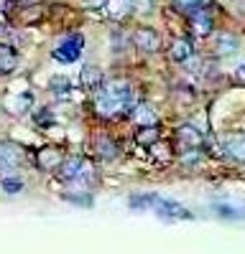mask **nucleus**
<instances>
[{
	"instance_id": "obj_29",
	"label": "nucleus",
	"mask_w": 245,
	"mask_h": 254,
	"mask_svg": "<svg viewBox=\"0 0 245 254\" xmlns=\"http://www.w3.org/2000/svg\"><path fill=\"white\" fill-rule=\"evenodd\" d=\"M133 8L140 10V13H148L153 8V0H133Z\"/></svg>"
},
{
	"instance_id": "obj_24",
	"label": "nucleus",
	"mask_w": 245,
	"mask_h": 254,
	"mask_svg": "<svg viewBox=\"0 0 245 254\" xmlns=\"http://www.w3.org/2000/svg\"><path fill=\"white\" fill-rule=\"evenodd\" d=\"M20 188H23V181H20V176H5V178H3V190H5V193H18Z\"/></svg>"
},
{
	"instance_id": "obj_6",
	"label": "nucleus",
	"mask_w": 245,
	"mask_h": 254,
	"mask_svg": "<svg viewBox=\"0 0 245 254\" xmlns=\"http://www.w3.org/2000/svg\"><path fill=\"white\" fill-rule=\"evenodd\" d=\"M212 26H215V23H212V15L207 13V8L189 13V31H192V36L207 38V36L212 33Z\"/></svg>"
},
{
	"instance_id": "obj_28",
	"label": "nucleus",
	"mask_w": 245,
	"mask_h": 254,
	"mask_svg": "<svg viewBox=\"0 0 245 254\" xmlns=\"http://www.w3.org/2000/svg\"><path fill=\"white\" fill-rule=\"evenodd\" d=\"M199 158H202V150H184L181 155L184 163H199Z\"/></svg>"
},
{
	"instance_id": "obj_1",
	"label": "nucleus",
	"mask_w": 245,
	"mask_h": 254,
	"mask_svg": "<svg viewBox=\"0 0 245 254\" xmlns=\"http://www.w3.org/2000/svg\"><path fill=\"white\" fill-rule=\"evenodd\" d=\"M135 107V97L125 81H108L100 87L95 99V112L105 120H115L118 115H130Z\"/></svg>"
},
{
	"instance_id": "obj_7",
	"label": "nucleus",
	"mask_w": 245,
	"mask_h": 254,
	"mask_svg": "<svg viewBox=\"0 0 245 254\" xmlns=\"http://www.w3.org/2000/svg\"><path fill=\"white\" fill-rule=\"evenodd\" d=\"M23 163V150L15 142H0V168H15Z\"/></svg>"
},
{
	"instance_id": "obj_21",
	"label": "nucleus",
	"mask_w": 245,
	"mask_h": 254,
	"mask_svg": "<svg viewBox=\"0 0 245 254\" xmlns=\"http://www.w3.org/2000/svg\"><path fill=\"white\" fill-rule=\"evenodd\" d=\"M212 0H176V8L184 10V13H194V10H204V8H210Z\"/></svg>"
},
{
	"instance_id": "obj_10",
	"label": "nucleus",
	"mask_w": 245,
	"mask_h": 254,
	"mask_svg": "<svg viewBox=\"0 0 245 254\" xmlns=\"http://www.w3.org/2000/svg\"><path fill=\"white\" fill-rule=\"evenodd\" d=\"M82 163H85V158H79V155L64 158V160H61V165L56 168V171H59V181L72 183V181L77 178V173L82 171Z\"/></svg>"
},
{
	"instance_id": "obj_22",
	"label": "nucleus",
	"mask_w": 245,
	"mask_h": 254,
	"mask_svg": "<svg viewBox=\"0 0 245 254\" xmlns=\"http://www.w3.org/2000/svg\"><path fill=\"white\" fill-rule=\"evenodd\" d=\"M156 201H158V196H156V193L133 196V198H130V206H133V208H153V206H156Z\"/></svg>"
},
{
	"instance_id": "obj_20",
	"label": "nucleus",
	"mask_w": 245,
	"mask_h": 254,
	"mask_svg": "<svg viewBox=\"0 0 245 254\" xmlns=\"http://www.w3.org/2000/svg\"><path fill=\"white\" fill-rule=\"evenodd\" d=\"M113 18H125L133 10V0H108Z\"/></svg>"
},
{
	"instance_id": "obj_13",
	"label": "nucleus",
	"mask_w": 245,
	"mask_h": 254,
	"mask_svg": "<svg viewBox=\"0 0 245 254\" xmlns=\"http://www.w3.org/2000/svg\"><path fill=\"white\" fill-rule=\"evenodd\" d=\"M79 84L85 89H100L102 84H105V79H102V69L95 66V64H87V66L82 69V74H79Z\"/></svg>"
},
{
	"instance_id": "obj_4",
	"label": "nucleus",
	"mask_w": 245,
	"mask_h": 254,
	"mask_svg": "<svg viewBox=\"0 0 245 254\" xmlns=\"http://www.w3.org/2000/svg\"><path fill=\"white\" fill-rule=\"evenodd\" d=\"M176 145L181 150H202L204 147V135L194 125H181L176 130Z\"/></svg>"
},
{
	"instance_id": "obj_32",
	"label": "nucleus",
	"mask_w": 245,
	"mask_h": 254,
	"mask_svg": "<svg viewBox=\"0 0 245 254\" xmlns=\"http://www.w3.org/2000/svg\"><path fill=\"white\" fill-rule=\"evenodd\" d=\"M15 3H20V5H38L41 0H15Z\"/></svg>"
},
{
	"instance_id": "obj_12",
	"label": "nucleus",
	"mask_w": 245,
	"mask_h": 254,
	"mask_svg": "<svg viewBox=\"0 0 245 254\" xmlns=\"http://www.w3.org/2000/svg\"><path fill=\"white\" fill-rule=\"evenodd\" d=\"M169 56H171V61H176V64H187V61L194 56V44H192L189 38H176L174 44H171Z\"/></svg>"
},
{
	"instance_id": "obj_3",
	"label": "nucleus",
	"mask_w": 245,
	"mask_h": 254,
	"mask_svg": "<svg viewBox=\"0 0 245 254\" xmlns=\"http://www.w3.org/2000/svg\"><path fill=\"white\" fill-rule=\"evenodd\" d=\"M133 44H135V49L143 51V54H156V51L161 49V36H158V31H153V28L140 26V28H135V33H133Z\"/></svg>"
},
{
	"instance_id": "obj_17",
	"label": "nucleus",
	"mask_w": 245,
	"mask_h": 254,
	"mask_svg": "<svg viewBox=\"0 0 245 254\" xmlns=\"http://www.w3.org/2000/svg\"><path fill=\"white\" fill-rule=\"evenodd\" d=\"M148 150H151V155H153L158 163H169V160L174 158V153H171V145H169V142H163V140H156V142L148 147Z\"/></svg>"
},
{
	"instance_id": "obj_18",
	"label": "nucleus",
	"mask_w": 245,
	"mask_h": 254,
	"mask_svg": "<svg viewBox=\"0 0 245 254\" xmlns=\"http://www.w3.org/2000/svg\"><path fill=\"white\" fill-rule=\"evenodd\" d=\"M156 140H161V135H158V125H156V127H140V130H138V137H135L138 145H146V147H151Z\"/></svg>"
},
{
	"instance_id": "obj_30",
	"label": "nucleus",
	"mask_w": 245,
	"mask_h": 254,
	"mask_svg": "<svg viewBox=\"0 0 245 254\" xmlns=\"http://www.w3.org/2000/svg\"><path fill=\"white\" fill-rule=\"evenodd\" d=\"M85 5H87V8H105L108 0H85Z\"/></svg>"
},
{
	"instance_id": "obj_14",
	"label": "nucleus",
	"mask_w": 245,
	"mask_h": 254,
	"mask_svg": "<svg viewBox=\"0 0 245 254\" xmlns=\"http://www.w3.org/2000/svg\"><path fill=\"white\" fill-rule=\"evenodd\" d=\"M238 49H240L238 36H233V33H220V36H217V44H215V54H217V56H230V54H235Z\"/></svg>"
},
{
	"instance_id": "obj_2",
	"label": "nucleus",
	"mask_w": 245,
	"mask_h": 254,
	"mask_svg": "<svg viewBox=\"0 0 245 254\" xmlns=\"http://www.w3.org/2000/svg\"><path fill=\"white\" fill-rule=\"evenodd\" d=\"M82 46H85V38L79 33H74L72 38H67L61 46L54 49V59L61 61V64H74L79 56H82Z\"/></svg>"
},
{
	"instance_id": "obj_9",
	"label": "nucleus",
	"mask_w": 245,
	"mask_h": 254,
	"mask_svg": "<svg viewBox=\"0 0 245 254\" xmlns=\"http://www.w3.org/2000/svg\"><path fill=\"white\" fill-rule=\"evenodd\" d=\"M130 117L138 127H156L158 125V115H156V110L151 107V104H135Z\"/></svg>"
},
{
	"instance_id": "obj_16",
	"label": "nucleus",
	"mask_w": 245,
	"mask_h": 254,
	"mask_svg": "<svg viewBox=\"0 0 245 254\" xmlns=\"http://www.w3.org/2000/svg\"><path fill=\"white\" fill-rule=\"evenodd\" d=\"M31 104H33V94H15L13 99H8L5 107L13 112V115H23L31 110Z\"/></svg>"
},
{
	"instance_id": "obj_26",
	"label": "nucleus",
	"mask_w": 245,
	"mask_h": 254,
	"mask_svg": "<svg viewBox=\"0 0 245 254\" xmlns=\"http://www.w3.org/2000/svg\"><path fill=\"white\" fill-rule=\"evenodd\" d=\"M51 89L54 92H67L69 89V79L67 76H54L51 79Z\"/></svg>"
},
{
	"instance_id": "obj_33",
	"label": "nucleus",
	"mask_w": 245,
	"mask_h": 254,
	"mask_svg": "<svg viewBox=\"0 0 245 254\" xmlns=\"http://www.w3.org/2000/svg\"><path fill=\"white\" fill-rule=\"evenodd\" d=\"M3 33H5V28H3V26H0V38H3Z\"/></svg>"
},
{
	"instance_id": "obj_15",
	"label": "nucleus",
	"mask_w": 245,
	"mask_h": 254,
	"mask_svg": "<svg viewBox=\"0 0 245 254\" xmlns=\"http://www.w3.org/2000/svg\"><path fill=\"white\" fill-rule=\"evenodd\" d=\"M15 66H18V54H15V49L0 44V74H10Z\"/></svg>"
},
{
	"instance_id": "obj_5",
	"label": "nucleus",
	"mask_w": 245,
	"mask_h": 254,
	"mask_svg": "<svg viewBox=\"0 0 245 254\" xmlns=\"http://www.w3.org/2000/svg\"><path fill=\"white\" fill-rule=\"evenodd\" d=\"M153 211L161 216V219H169V221H176V219H192V214L187 208H184L181 203L171 201V198H158Z\"/></svg>"
},
{
	"instance_id": "obj_19",
	"label": "nucleus",
	"mask_w": 245,
	"mask_h": 254,
	"mask_svg": "<svg viewBox=\"0 0 245 254\" xmlns=\"http://www.w3.org/2000/svg\"><path fill=\"white\" fill-rule=\"evenodd\" d=\"M97 153H100L102 160H115V158H118V145H115L113 140H108V137H102V140L97 142Z\"/></svg>"
},
{
	"instance_id": "obj_25",
	"label": "nucleus",
	"mask_w": 245,
	"mask_h": 254,
	"mask_svg": "<svg viewBox=\"0 0 245 254\" xmlns=\"http://www.w3.org/2000/svg\"><path fill=\"white\" fill-rule=\"evenodd\" d=\"M67 201H72V203H82V206H92L90 193H67Z\"/></svg>"
},
{
	"instance_id": "obj_31",
	"label": "nucleus",
	"mask_w": 245,
	"mask_h": 254,
	"mask_svg": "<svg viewBox=\"0 0 245 254\" xmlns=\"http://www.w3.org/2000/svg\"><path fill=\"white\" fill-rule=\"evenodd\" d=\"M235 79H238V84H245V64H240L235 69Z\"/></svg>"
},
{
	"instance_id": "obj_27",
	"label": "nucleus",
	"mask_w": 245,
	"mask_h": 254,
	"mask_svg": "<svg viewBox=\"0 0 245 254\" xmlns=\"http://www.w3.org/2000/svg\"><path fill=\"white\" fill-rule=\"evenodd\" d=\"M36 122H38L41 127H49V125L54 122V117H51V112H49V110H41V112L36 115Z\"/></svg>"
},
{
	"instance_id": "obj_11",
	"label": "nucleus",
	"mask_w": 245,
	"mask_h": 254,
	"mask_svg": "<svg viewBox=\"0 0 245 254\" xmlns=\"http://www.w3.org/2000/svg\"><path fill=\"white\" fill-rule=\"evenodd\" d=\"M222 147L230 158L245 163V135H225L222 137Z\"/></svg>"
},
{
	"instance_id": "obj_8",
	"label": "nucleus",
	"mask_w": 245,
	"mask_h": 254,
	"mask_svg": "<svg viewBox=\"0 0 245 254\" xmlns=\"http://www.w3.org/2000/svg\"><path fill=\"white\" fill-rule=\"evenodd\" d=\"M61 160H64V153L59 150V147H41L38 150V158H36V163H38V168H44V171H54V168H59L61 165Z\"/></svg>"
},
{
	"instance_id": "obj_23",
	"label": "nucleus",
	"mask_w": 245,
	"mask_h": 254,
	"mask_svg": "<svg viewBox=\"0 0 245 254\" xmlns=\"http://www.w3.org/2000/svg\"><path fill=\"white\" fill-rule=\"evenodd\" d=\"M215 211L225 219H245V208H235V206H215Z\"/></svg>"
}]
</instances>
